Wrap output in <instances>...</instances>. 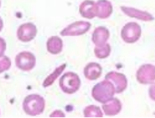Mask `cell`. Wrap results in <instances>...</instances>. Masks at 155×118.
<instances>
[{
    "label": "cell",
    "mask_w": 155,
    "mask_h": 118,
    "mask_svg": "<svg viewBox=\"0 0 155 118\" xmlns=\"http://www.w3.org/2000/svg\"><path fill=\"white\" fill-rule=\"evenodd\" d=\"M115 93L114 86L107 79L95 84L92 90V98L101 104L106 103L113 99Z\"/></svg>",
    "instance_id": "obj_1"
},
{
    "label": "cell",
    "mask_w": 155,
    "mask_h": 118,
    "mask_svg": "<svg viewBox=\"0 0 155 118\" xmlns=\"http://www.w3.org/2000/svg\"><path fill=\"white\" fill-rule=\"evenodd\" d=\"M45 106V99L38 94L27 96L23 102V108L27 115L37 116L42 114Z\"/></svg>",
    "instance_id": "obj_2"
},
{
    "label": "cell",
    "mask_w": 155,
    "mask_h": 118,
    "mask_svg": "<svg viewBox=\"0 0 155 118\" xmlns=\"http://www.w3.org/2000/svg\"><path fill=\"white\" fill-rule=\"evenodd\" d=\"M81 85V81L77 74L68 72L64 74L59 80V86L64 93L74 94L77 93Z\"/></svg>",
    "instance_id": "obj_3"
},
{
    "label": "cell",
    "mask_w": 155,
    "mask_h": 118,
    "mask_svg": "<svg viewBox=\"0 0 155 118\" xmlns=\"http://www.w3.org/2000/svg\"><path fill=\"white\" fill-rule=\"evenodd\" d=\"M142 36V28L136 22L127 23L121 30V38L127 44L136 43Z\"/></svg>",
    "instance_id": "obj_4"
},
{
    "label": "cell",
    "mask_w": 155,
    "mask_h": 118,
    "mask_svg": "<svg viewBox=\"0 0 155 118\" xmlns=\"http://www.w3.org/2000/svg\"><path fill=\"white\" fill-rule=\"evenodd\" d=\"M91 23L87 21L79 20L70 24L61 32L62 36H79L84 35L91 28Z\"/></svg>",
    "instance_id": "obj_5"
},
{
    "label": "cell",
    "mask_w": 155,
    "mask_h": 118,
    "mask_svg": "<svg viewBox=\"0 0 155 118\" xmlns=\"http://www.w3.org/2000/svg\"><path fill=\"white\" fill-rule=\"evenodd\" d=\"M15 65L24 72H30L36 65V57L31 52L22 51L15 57Z\"/></svg>",
    "instance_id": "obj_6"
},
{
    "label": "cell",
    "mask_w": 155,
    "mask_h": 118,
    "mask_svg": "<svg viewBox=\"0 0 155 118\" xmlns=\"http://www.w3.org/2000/svg\"><path fill=\"white\" fill-rule=\"evenodd\" d=\"M136 80L141 84H151L155 81V66L145 64L139 67L136 72Z\"/></svg>",
    "instance_id": "obj_7"
},
{
    "label": "cell",
    "mask_w": 155,
    "mask_h": 118,
    "mask_svg": "<svg viewBox=\"0 0 155 118\" xmlns=\"http://www.w3.org/2000/svg\"><path fill=\"white\" fill-rule=\"evenodd\" d=\"M105 79L110 81L115 87L116 93H122L128 85V81L125 75L117 72H110L105 75Z\"/></svg>",
    "instance_id": "obj_8"
},
{
    "label": "cell",
    "mask_w": 155,
    "mask_h": 118,
    "mask_svg": "<svg viewBox=\"0 0 155 118\" xmlns=\"http://www.w3.org/2000/svg\"><path fill=\"white\" fill-rule=\"evenodd\" d=\"M37 33L36 26L32 23H26L20 26L18 29V39L22 42H29L33 40Z\"/></svg>",
    "instance_id": "obj_9"
},
{
    "label": "cell",
    "mask_w": 155,
    "mask_h": 118,
    "mask_svg": "<svg viewBox=\"0 0 155 118\" xmlns=\"http://www.w3.org/2000/svg\"><path fill=\"white\" fill-rule=\"evenodd\" d=\"M121 10L127 16L130 17L136 18V19L140 20L142 21H152L154 20V16L149 13V12L144 11L136 9L135 8L127 7V6H121Z\"/></svg>",
    "instance_id": "obj_10"
},
{
    "label": "cell",
    "mask_w": 155,
    "mask_h": 118,
    "mask_svg": "<svg viewBox=\"0 0 155 118\" xmlns=\"http://www.w3.org/2000/svg\"><path fill=\"white\" fill-rule=\"evenodd\" d=\"M113 13V5L107 0H98L95 2V16L100 19L108 18Z\"/></svg>",
    "instance_id": "obj_11"
},
{
    "label": "cell",
    "mask_w": 155,
    "mask_h": 118,
    "mask_svg": "<svg viewBox=\"0 0 155 118\" xmlns=\"http://www.w3.org/2000/svg\"><path fill=\"white\" fill-rule=\"evenodd\" d=\"M110 38V32L106 27L98 26L92 33V40L95 46H103Z\"/></svg>",
    "instance_id": "obj_12"
},
{
    "label": "cell",
    "mask_w": 155,
    "mask_h": 118,
    "mask_svg": "<svg viewBox=\"0 0 155 118\" xmlns=\"http://www.w3.org/2000/svg\"><path fill=\"white\" fill-rule=\"evenodd\" d=\"M102 68L97 63H89L85 66L84 75L89 81H95L101 77Z\"/></svg>",
    "instance_id": "obj_13"
},
{
    "label": "cell",
    "mask_w": 155,
    "mask_h": 118,
    "mask_svg": "<svg viewBox=\"0 0 155 118\" xmlns=\"http://www.w3.org/2000/svg\"><path fill=\"white\" fill-rule=\"evenodd\" d=\"M102 109L104 114L111 117L119 114L122 110V104L117 98H113L106 103L103 104Z\"/></svg>",
    "instance_id": "obj_14"
},
{
    "label": "cell",
    "mask_w": 155,
    "mask_h": 118,
    "mask_svg": "<svg viewBox=\"0 0 155 118\" xmlns=\"http://www.w3.org/2000/svg\"><path fill=\"white\" fill-rule=\"evenodd\" d=\"M80 14L86 19H93L95 16V2L92 0H86L80 5Z\"/></svg>",
    "instance_id": "obj_15"
},
{
    "label": "cell",
    "mask_w": 155,
    "mask_h": 118,
    "mask_svg": "<svg viewBox=\"0 0 155 118\" xmlns=\"http://www.w3.org/2000/svg\"><path fill=\"white\" fill-rule=\"evenodd\" d=\"M46 48L50 54L54 55L60 54L63 49V41L58 36H51L47 41Z\"/></svg>",
    "instance_id": "obj_16"
},
{
    "label": "cell",
    "mask_w": 155,
    "mask_h": 118,
    "mask_svg": "<svg viewBox=\"0 0 155 118\" xmlns=\"http://www.w3.org/2000/svg\"><path fill=\"white\" fill-rule=\"evenodd\" d=\"M66 69V64H62L60 66L56 68L54 70V72L50 74L48 77L45 79V81H43V84L42 86L43 87H48L49 86H51V84H54V81H56L58 78L61 75V73L63 72V71Z\"/></svg>",
    "instance_id": "obj_17"
},
{
    "label": "cell",
    "mask_w": 155,
    "mask_h": 118,
    "mask_svg": "<svg viewBox=\"0 0 155 118\" xmlns=\"http://www.w3.org/2000/svg\"><path fill=\"white\" fill-rule=\"evenodd\" d=\"M85 117H102L103 113L101 108L97 105H91L86 106L83 110Z\"/></svg>",
    "instance_id": "obj_18"
},
{
    "label": "cell",
    "mask_w": 155,
    "mask_h": 118,
    "mask_svg": "<svg viewBox=\"0 0 155 118\" xmlns=\"http://www.w3.org/2000/svg\"><path fill=\"white\" fill-rule=\"evenodd\" d=\"M111 52V48L109 44L103 45V46H95L94 49V53L97 58L105 59L109 57Z\"/></svg>",
    "instance_id": "obj_19"
},
{
    "label": "cell",
    "mask_w": 155,
    "mask_h": 118,
    "mask_svg": "<svg viewBox=\"0 0 155 118\" xmlns=\"http://www.w3.org/2000/svg\"><path fill=\"white\" fill-rule=\"evenodd\" d=\"M12 65V62H11L10 59L8 57H1V60H0V72L2 73L3 72L8 70Z\"/></svg>",
    "instance_id": "obj_20"
},
{
    "label": "cell",
    "mask_w": 155,
    "mask_h": 118,
    "mask_svg": "<svg viewBox=\"0 0 155 118\" xmlns=\"http://www.w3.org/2000/svg\"><path fill=\"white\" fill-rule=\"evenodd\" d=\"M148 94H149L150 98L155 102V83H153L150 86L149 90H148Z\"/></svg>",
    "instance_id": "obj_21"
},
{
    "label": "cell",
    "mask_w": 155,
    "mask_h": 118,
    "mask_svg": "<svg viewBox=\"0 0 155 118\" xmlns=\"http://www.w3.org/2000/svg\"><path fill=\"white\" fill-rule=\"evenodd\" d=\"M50 117H65V114L60 110H56L50 114Z\"/></svg>",
    "instance_id": "obj_22"
}]
</instances>
